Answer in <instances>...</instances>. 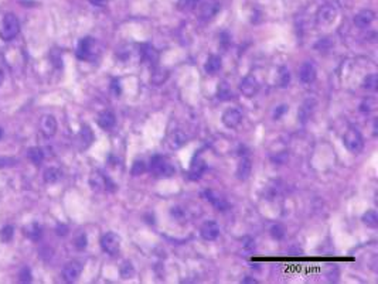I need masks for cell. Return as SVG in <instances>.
I'll return each mask as SVG.
<instances>
[{
    "label": "cell",
    "instance_id": "cell-1",
    "mask_svg": "<svg viewBox=\"0 0 378 284\" xmlns=\"http://www.w3.org/2000/svg\"><path fill=\"white\" fill-rule=\"evenodd\" d=\"M150 172H153L156 177H164L169 178L174 175L176 169L170 163V160L163 157V156H153L150 159Z\"/></svg>",
    "mask_w": 378,
    "mask_h": 284
},
{
    "label": "cell",
    "instance_id": "cell-2",
    "mask_svg": "<svg viewBox=\"0 0 378 284\" xmlns=\"http://www.w3.org/2000/svg\"><path fill=\"white\" fill-rule=\"evenodd\" d=\"M19 31H20L19 19L12 13L6 14L0 24V38L3 41H12L13 38L19 34Z\"/></svg>",
    "mask_w": 378,
    "mask_h": 284
},
{
    "label": "cell",
    "instance_id": "cell-3",
    "mask_svg": "<svg viewBox=\"0 0 378 284\" xmlns=\"http://www.w3.org/2000/svg\"><path fill=\"white\" fill-rule=\"evenodd\" d=\"M99 54V46L98 41L92 37H84L81 38L77 46V57L80 59L91 61Z\"/></svg>",
    "mask_w": 378,
    "mask_h": 284
},
{
    "label": "cell",
    "instance_id": "cell-4",
    "mask_svg": "<svg viewBox=\"0 0 378 284\" xmlns=\"http://www.w3.org/2000/svg\"><path fill=\"white\" fill-rule=\"evenodd\" d=\"M343 142H344V146L348 148L351 153H360L363 147H364V140H363V136H361V133L354 129V127H351V129H348L347 132H346V135L343 137Z\"/></svg>",
    "mask_w": 378,
    "mask_h": 284
},
{
    "label": "cell",
    "instance_id": "cell-5",
    "mask_svg": "<svg viewBox=\"0 0 378 284\" xmlns=\"http://www.w3.org/2000/svg\"><path fill=\"white\" fill-rule=\"evenodd\" d=\"M101 248L109 256H116L121 250V238L115 232H106L101 238Z\"/></svg>",
    "mask_w": 378,
    "mask_h": 284
},
{
    "label": "cell",
    "instance_id": "cell-6",
    "mask_svg": "<svg viewBox=\"0 0 378 284\" xmlns=\"http://www.w3.org/2000/svg\"><path fill=\"white\" fill-rule=\"evenodd\" d=\"M81 273H82V264H81L80 261L72 260L64 266V269H63V277H64L65 282L72 283V282H75V280L80 277Z\"/></svg>",
    "mask_w": 378,
    "mask_h": 284
},
{
    "label": "cell",
    "instance_id": "cell-7",
    "mask_svg": "<svg viewBox=\"0 0 378 284\" xmlns=\"http://www.w3.org/2000/svg\"><path fill=\"white\" fill-rule=\"evenodd\" d=\"M316 75H317V69L312 61H306L302 64V67L299 69V80L303 84H312L316 80Z\"/></svg>",
    "mask_w": 378,
    "mask_h": 284
},
{
    "label": "cell",
    "instance_id": "cell-8",
    "mask_svg": "<svg viewBox=\"0 0 378 284\" xmlns=\"http://www.w3.org/2000/svg\"><path fill=\"white\" fill-rule=\"evenodd\" d=\"M241 122H242V114L237 108H229L222 114V123L227 126L228 129L238 127Z\"/></svg>",
    "mask_w": 378,
    "mask_h": 284
},
{
    "label": "cell",
    "instance_id": "cell-9",
    "mask_svg": "<svg viewBox=\"0 0 378 284\" xmlns=\"http://www.w3.org/2000/svg\"><path fill=\"white\" fill-rule=\"evenodd\" d=\"M240 91L247 96V98H252V96H255L258 91H259V84H258V81L255 80L252 75H248V77H245L244 80L241 81L240 84Z\"/></svg>",
    "mask_w": 378,
    "mask_h": 284
},
{
    "label": "cell",
    "instance_id": "cell-10",
    "mask_svg": "<svg viewBox=\"0 0 378 284\" xmlns=\"http://www.w3.org/2000/svg\"><path fill=\"white\" fill-rule=\"evenodd\" d=\"M207 169V164L204 159L201 157V156H195L193 161H191V166H190V170H189V177H190V180H200L201 178V175L204 174V171Z\"/></svg>",
    "mask_w": 378,
    "mask_h": 284
},
{
    "label": "cell",
    "instance_id": "cell-11",
    "mask_svg": "<svg viewBox=\"0 0 378 284\" xmlns=\"http://www.w3.org/2000/svg\"><path fill=\"white\" fill-rule=\"evenodd\" d=\"M200 233L206 240H216L220 235V225L216 221H207L200 229Z\"/></svg>",
    "mask_w": 378,
    "mask_h": 284
},
{
    "label": "cell",
    "instance_id": "cell-12",
    "mask_svg": "<svg viewBox=\"0 0 378 284\" xmlns=\"http://www.w3.org/2000/svg\"><path fill=\"white\" fill-rule=\"evenodd\" d=\"M40 129H41V132L47 137L54 136L56 132H57V120H56V117L51 116V114L43 116L41 120H40Z\"/></svg>",
    "mask_w": 378,
    "mask_h": 284
},
{
    "label": "cell",
    "instance_id": "cell-13",
    "mask_svg": "<svg viewBox=\"0 0 378 284\" xmlns=\"http://www.w3.org/2000/svg\"><path fill=\"white\" fill-rule=\"evenodd\" d=\"M77 142H78V146H80L81 150H85L88 148L94 142V133H92L91 127L90 126H82L78 133V137H77Z\"/></svg>",
    "mask_w": 378,
    "mask_h": 284
},
{
    "label": "cell",
    "instance_id": "cell-14",
    "mask_svg": "<svg viewBox=\"0 0 378 284\" xmlns=\"http://www.w3.org/2000/svg\"><path fill=\"white\" fill-rule=\"evenodd\" d=\"M204 197H206L207 201H210L211 204L216 206V209L218 211H227L229 208V204L220 195V194L214 193V191H211V190H207L204 191Z\"/></svg>",
    "mask_w": 378,
    "mask_h": 284
},
{
    "label": "cell",
    "instance_id": "cell-15",
    "mask_svg": "<svg viewBox=\"0 0 378 284\" xmlns=\"http://www.w3.org/2000/svg\"><path fill=\"white\" fill-rule=\"evenodd\" d=\"M315 108H316V101L315 99H308V101L303 102V105L300 106V109H299L298 112L299 119H300L302 123H306L309 120L310 116L315 112Z\"/></svg>",
    "mask_w": 378,
    "mask_h": 284
},
{
    "label": "cell",
    "instance_id": "cell-16",
    "mask_svg": "<svg viewBox=\"0 0 378 284\" xmlns=\"http://www.w3.org/2000/svg\"><path fill=\"white\" fill-rule=\"evenodd\" d=\"M187 140H189V137L187 135L182 132V130H174L172 135L169 136L167 139V143H169V146L173 150H177V148L183 147L184 144L187 143Z\"/></svg>",
    "mask_w": 378,
    "mask_h": 284
},
{
    "label": "cell",
    "instance_id": "cell-17",
    "mask_svg": "<svg viewBox=\"0 0 378 284\" xmlns=\"http://www.w3.org/2000/svg\"><path fill=\"white\" fill-rule=\"evenodd\" d=\"M252 171V163L251 160L248 157H242L238 163V167H237V177L240 178L241 181H245L250 178Z\"/></svg>",
    "mask_w": 378,
    "mask_h": 284
},
{
    "label": "cell",
    "instance_id": "cell-18",
    "mask_svg": "<svg viewBox=\"0 0 378 284\" xmlns=\"http://www.w3.org/2000/svg\"><path fill=\"white\" fill-rule=\"evenodd\" d=\"M374 19H376L374 12H371V10H363V12H360L358 14H355L354 24L357 27H360V28H366V27H368L370 24L374 22Z\"/></svg>",
    "mask_w": 378,
    "mask_h": 284
},
{
    "label": "cell",
    "instance_id": "cell-19",
    "mask_svg": "<svg viewBox=\"0 0 378 284\" xmlns=\"http://www.w3.org/2000/svg\"><path fill=\"white\" fill-rule=\"evenodd\" d=\"M336 9L333 7V6H323L319 13H317V20H319V23L321 24H330L334 22V19H336Z\"/></svg>",
    "mask_w": 378,
    "mask_h": 284
},
{
    "label": "cell",
    "instance_id": "cell-20",
    "mask_svg": "<svg viewBox=\"0 0 378 284\" xmlns=\"http://www.w3.org/2000/svg\"><path fill=\"white\" fill-rule=\"evenodd\" d=\"M116 123V117H115V114L112 112H109V111H105L102 114L98 116V125L101 126L102 129L105 130H109V129H112Z\"/></svg>",
    "mask_w": 378,
    "mask_h": 284
},
{
    "label": "cell",
    "instance_id": "cell-21",
    "mask_svg": "<svg viewBox=\"0 0 378 284\" xmlns=\"http://www.w3.org/2000/svg\"><path fill=\"white\" fill-rule=\"evenodd\" d=\"M142 57L145 61H148L149 64H156L158 59H159V54L158 51L155 50V47H152L150 44H145L142 46V51H140Z\"/></svg>",
    "mask_w": 378,
    "mask_h": 284
},
{
    "label": "cell",
    "instance_id": "cell-22",
    "mask_svg": "<svg viewBox=\"0 0 378 284\" xmlns=\"http://www.w3.org/2000/svg\"><path fill=\"white\" fill-rule=\"evenodd\" d=\"M222 67V62H221V58L217 57V56H211L206 61V65H204V69H206L207 74L210 75H214L217 74L218 71Z\"/></svg>",
    "mask_w": 378,
    "mask_h": 284
},
{
    "label": "cell",
    "instance_id": "cell-23",
    "mask_svg": "<svg viewBox=\"0 0 378 284\" xmlns=\"http://www.w3.org/2000/svg\"><path fill=\"white\" fill-rule=\"evenodd\" d=\"M23 232L24 235L29 239H32V240H38V239L41 238V227L35 222H32V224L26 225L23 227Z\"/></svg>",
    "mask_w": 378,
    "mask_h": 284
},
{
    "label": "cell",
    "instance_id": "cell-24",
    "mask_svg": "<svg viewBox=\"0 0 378 284\" xmlns=\"http://www.w3.org/2000/svg\"><path fill=\"white\" fill-rule=\"evenodd\" d=\"M169 78V71L164 68H155L152 72V84L155 85H161L163 82H166V80Z\"/></svg>",
    "mask_w": 378,
    "mask_h": 284
},
{
    "label": "cell",
    "instance_id": "cell-25",
    "mask_svg": "<svg viewBox=\"0 0 378 284\" xmlns=\"http://www.w3.org/2000/svg\"><path fill=\"white\" fill-rule=\"evenodd\" d=\"M217 98L220 101H222V102L229 101V99L232 98V91H231V88H229L227 82H221V84L218 85Z\"/></svg>",
    "mask_w": 378,
    "mask_h": 284
},
{
    "label": "cell",
    "instance_id": "cell-26",
    "mask_svg": "<svg viewBox=\"0 0 378 284\" xmlns=\"http://www.w3.org/2000/svg\"><path fill=\"white\" fill-rule=\"evenodd\" d=\"M61 175H63V172L58 170V169H54V167L47 169V170L44 171V181H46L47 184H56L57 181H60Z\"/></svg>",
    "mask_w": 378,
    "mask_h": 284
},
{
    "label": "cell",
    "instance_id": "cell-27",
    "mask_svg": "<svg viewBox=\"0 0 378 284\" xmlns=\"http://www.w3.org/2000/svg\"><path fill=\"white\" fill-rule=\"evenodd\" d=\"M27 157L30 159L32 163L40 164L44 160V153H43V150L40 147H32L29 148V151H27Z\"/></svg>",
    "mask_w": 378,
    "mask_h": 284
},
{
    "label": "cell",
    "instance_id": "cell-28",
    "mask_svg": "<svg viewBox=\"0 0 378 284\" xmlns=\"http://www.w3.org/2000/svg\"><path fill=\"white\" fill-rule=\"evenodd\" d=\"M278 84L281 88H286L290 84V72L286 67H281L279 69V75H278Z\"/></svg>",
    "mask_w": 378,
    "mask_h": 284
},
{
    "label": "cell",
    "instance_id": "cell-29",
    "mask_svg": "<svg viewBox=\"0 0 378 284\" xmlns=\"http://www.w3.org/2000/svg\"><path fill=\"white\" fill-rule=\"evenodd\" d=\"M363 86L367 91H376L378 86V75L377 74H370L367 75L366 80L363 82Z\"/></svg>",
    "mask_w": 378,
    "mask_h": 284
},
{
    "label": "cell",
    "instance_id": "cell-30",
    "mask_svg": "<svg viewBox=\"0 0 378 284\" xmlns=\"http://www.w3.org/2000/svg\"><path fill=\"white\" fill-rule=\"evenodd\" d=\"M363 222L366 224L367 227H378V215L376 211H368L363 215Z\"/></svg>",
    "mask_w": 378,
    "mask_h": 284
},
{
    "label": "cell",
    "instance_id": "cell-31",
    "mask_svg": "<svg viewBox=\"0 0 378 284\" xmlns=\"http://www.w3.org/2000/svg\"><path fill=\"white\" fill-rule=\"evenodd\" d=\"M218 10V4H211V3H207L203 6L201 9V19H211Z\"/></svg>",
    "mask_w": 378,
    "mask_h": 284
},
{
    "label": "cell",
    "instance_id": "cell-32",
    "mask_svg": "<svg viewBox=\"0 0 378 284\" xmlns=\"http://www.w3.org/2000/svg\"><path fill=\"white\" fill-rule=\"evenodd\" d=\"M376 106H377V103L374 99H371V98H368V99H364L361 105H360V111L363 112V114H370V112H373L374 109H376Z\"/></svg>",
    "mask_w": 378,
    "mask_h": 284
},
{
    "label": "cell",
    "instance_id": "cell-33",
    "mask_svg": "<svg viewBox=\"0 0 378 284\" xmlns=\"http://www.w3.org/2000/svg\"><path fill=\"white\" fill-rule=\"evenodd\" d=\"M146 171V164L142 161V160H136L135 163H133V166H132V175L133 177H139V175H142L143 172Z\"/></svg>",
    "mask_w": 378,
    "mask_h": 284
},
{
    "label": "cell",
    "instance_id": "cell-34",
    "mask_svg": "<svg viewBox=\"0 0 378 284\" xmlns=\"http://www.w3.org/2000/svg\"><path fill=\"white\" fill-rule=\"evenodd\" d=\"M133 266H132V263L130 261H125L124 264H122V267H121V274H122V277L124 279H130L132 276H133Z\"/></svg>",
    "mask_w": 378,
    "mask_h": 284
},
{
    "label": "cell",
    "instance_id": "cell-35",
    "mask_svg": "<svg viewBox=\"0 0 378 284\" xmlns=\"http://www.w3.org/2000/svg\"><path fill=\"white\" fill-rule=\"evenodd\" d=\"M271 236L276 240H281V239L285 236V229L282 225H274V227H271Z\"/></svg>",
    "mask_w": 378,
    "mask_h": 284
},
{
    "label": "cell",
    "instance_id": "cell-36",
    "mask_svg": "<svg viewBox=\"0 0 378 284\" xmlns=\"http://www.w3.org/2000/svg\"><path fill=\"white\" fill-rule=\"evenodd\" d=\"M0 238L3 242H10L13 239V227L7 225V227H3L1 232H0Z\"/></svg>",
    "mask_w": 378,
    "mask_h": 284
},
{
    "label": "cell",
    "instance_id": "cell-37",
    "mask_svg": "<svg viewBox=\"0 0 378 284\" xmlns=\"http://www.w3.org/2000/svg\"><path fill=\"white\" fill-rule=\"evenodd\" d=\"M74 242H75V248H77V249H85V248H87V242H88V240H87V235H85V233H81L80 236L75 238Z\"/></svg>",
    "mask_w": 378,
    "mask_h": 284
},
{
    "label": "cell",
    "instance_id": "cell-38",
    "mask_svg": "<svg viewBox=\"0 0 378 284\" xmlns=\"http://www.w3.org/2000/svg\"><path fill=\"white\" fill-rule=\"evenodd\" d=\"M287 109H289V106H286V105H281V106H278L275 111H274V119H275V120H279V119L284 116V114H286Z\"/></svg>",
    "mask_w": 378,
    "mask_h": 284
},
{
    "label": "cell",
    "instance_id": "cell-39",
    "mask_svg": "<svg viewBox=\"0 0 378 284\" xmlns=\"http://www.w3.org/2000/svg\"><path fill=\"white\" fill-rule=\"evenodd\" d=\"M198 1H200V0H180V7H182L183 10H190V9H193L194 6H197Z\"/></svg>",
    "mask_w": 378,
    "mask_h": 284
},
{
    "label": "cell",
    "instance_id": "cell-40",
    "mask_svg": "<svg viewBox=\"0 0 378 284\" xmlns=\"http://www.w3.org/2000/svg\"><path fill=\"white\" fill-rule=\"evenodd\" d=\"M242 248L245 250H253L255 249V240L252 238H250V236H247V238H244L242 239Z\"/></svg>",
    "mask_w": 378,
    "mask_h": 284
},
{
    "label": "cell",
    "instance_id": "cell-41",
    "mask_svg": "<svg viewBox=\"0 0 378 284\" xmlns=\"http://www.w3.org/2000/svg\"><path fill=\"white\" fill-rule=\"evenodd\" d=\"M116 56L121 59H126L127 57H130V50L127 47H121V48L116 50Z\"/></svg>",
    "mask_w": 378,
    "mask_h": 284
},
{
    "label": "cell",
    "instance_id": "cell-42",
    "mask_svg": "<svg viewBox=\"0 0 378 284\" xmlns=\"http://www.w3.org/2000/svg\"><path fill=\"white\" fill-rule=\"evenodd\" d=\"M20 282H23V283H30L32 282V273H30V270L27 267H24L22 273H20Z\"/></svg>",
    "mask_w": 378,
    "mask_h": 284
},
{
    "label": "cell",
    "instance_id": "cell-43",
    "mask_svg": "<svg viewBox=\"0 0 378 284\" xmlns=\"http://www.w3.org/2000/svg\"><path fill=\"white\" fill-rule=\"evenodd\" d=\"M111 89L114 91L115 95H119V93H121V82H119V80H114V81H112Z\"/></svg>",
    "mask_w": 378,
    "mask_h": 284
},
{
    "label": "cell",
    "instance_id": "cell-44",
    "mask_svg": "<svg viewBox=\"0 0 378 284\" xmlns=\"http://www.w3.org/2000/svg\"><path fill=\"white\" fill-rule=\"evenodd\" d=\"M332 43L327 40V38H323V40H320L317 44H316V48H320V50H324V48H327V47L330 46Z\"/></svg>",
    "mask_w": 378,
    "mask_h": 284
},
{
    "label": "cell",
    "instance_id": "cell-45",
    "mask_svg": "<svg viewBox=\"0 0 378 284\" xmlns=\"http://www.w3.org/2000/svg\"><path fill=\"white\" fill-rule=\"evenodd\" d=\"M56 230H57V233L60 235V236H64V235H67V232H68V227H65V225H57Z\"/></svg>",
    "mask_w": 378,
    "mask_h": 284
},
{
    "label": "cell",
    "instance_id": "cell-46",
    "mask_svg": "<svg viewBox=\"0 0 378 284\" xmlns=\"http://www.w3.org/2000/svg\"><path fill=\"white\" fill-rule=\"evenodd\" d=\"M91 4H94V6H98V7H101V6H105L109 0H88Z\"/></svg>",
    "mask_w": 378,
    "mask_h": 284
},
{
    "label": "cell",
    "instance_id": "cell-47",
    "mask_svg": "<svg viewBox=\"0 0 378 284\" xmlns=\"http://www.w3.org/2000/svg\"><path fill=\"white\" fill-rule=\"evenodd\" d=\"M4 163H9L10 166H13L14 160H12V159H0V166H1V167H3V166H6Z\"/></svg>",
    "mask_w": 378,
    "mask_h": 284
},
{
    "label": "cell",
    "instance_id": "cell-48",
    "mask_svg": "<svg viewBox=\"0 0 378 284\" xmlns=\"http://www.w3.org/2000/svg\"><path fill=\"white\" fill-rule=\"evenodd\" d=\"M242 283H256V280H255V279H251V277H247V279L242 280Z\"/></svg>",
    "mask_w": 378,
    "mask_h": 284
},
{
    "label": "cell",
    "instance_id": "cell-49",
    "mask_svg": "<svg viewBox=\"0 0 378 284\" xmlns=\"http://www.w3.org/2000/svg\"><path fill=\"white\" fill-rule=\"evenodd\" d=\"M374 136H377V120H374Z\"/></svg>",
    "mask_w": 378,
    "mask_h": 284
},
{
    "label": "cell",
    "instance_id": "cell-50",
    "mask_svg": "<svg viewBox=\"0 0 378 284\" xmlns=\"http://www.w3.org/2000/svg\"><path fill=\"white\" fill-rule=\"evenodd\" d=\"M1 82H3V72H1V69H0V85H1Z\"/></svg>",
    "mask_w": 378,
    "mask_h": 284
},
{
    "label": "cell",
    "instance_id": "cell-51",
    "mask_svg": "<svg viewBox=\"0 0 378 284\" xmlns=\"http://www.w3.org/2000/svg\"><path fill=\"white\" fill-rule=\"evenodd\" d=\"M1 136H3V129L0 127V137H1Z\"/></svg>",
    "mask_w": 378,
    "mask_h": 284
}]
</instances>
